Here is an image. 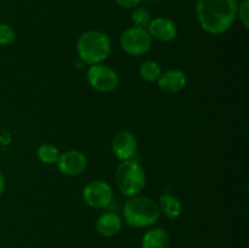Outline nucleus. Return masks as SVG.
<instances>
[{"instance_id":"6e6552de","label":"nucleus","mask_w":249,"mask_h":248,"mask_svg":"<svg viewBox=\"0 0 249 248\" xmlns=\"http://www.w3.org/2000/svg\"><path fill=\"white\" fill-rule=\"evenodd\" d=\"M56 164L62 174L68 177H78L87 169L88 159L80 151L70 150L61 153Z\"/></svg>"},{"instance_id":"a211bd4d","label":"nucleus","mask_w":249,"mask_h":248,"mask_svg":"<svg viewBox=\"0 0 249 248\" xmlns=\"http://www.w3.org/2000/svg\"><path fill=\"white\" fill-rule=\"evenodd\" d=\"M16 32L12 26L7 23H0V45L6 46L14 43Z\"/></svg>"},{"instance_id":"dca6fc26","label":"nucleus","mask_w":249,"mask_h":248,"mask_svg":"<svg viewBox=\"0 0 249 248\" xmlns=\"http://www.w3.org/2000/svg\"><path fill=\"white\" fill-rule=\"evenodd\" d=\"M36 156L39 160L45 164H55L60 157V152H58V148L51 143H41L36 148Z\"/></svg>"},{"instance_id":"f3484780","label":"nucleus","mask_w":249,"mask_h":248,"mask_svg":"<svg viewBox=\"0 0 249 248\" xmlns=\"http://www.w3.org/2000/svg\"><path fill=\"white\" fill-rule=\"evenodd\" d=\"M131 22H133L134 27H140V28H146L148 23L151 22L152 17H151L150 11L146 7L138 6L133 9V12L130 15Z\"/></svg>"},{"instance_id":"f03ea898","label":"nucleus","mask_w":249,"mask_h":248,"mask_svg":"<svg viewBox=\"0 0 249 248\" xmlns=\"http://www.w3.org/2000/svg\"><path fill=\"white\" fill-rule=\"evenodd\" d=\"M160 211L157 202L145 196L129 197L123 206V219L133 228H148L160 220Z\"/></svg>"},{"instance_id":"20e7f679","label":"nucleus","mask_w":249,"mask_h":248,"mask_svg":"<svg viewBox=\"0 0 249 248\" xmlns=\"http://www.w3.org/2000/svg\"><path fill=\"white\" fill-rule=\"evenodd\" d=\"M116 184L123 196H138L146 186L145 169L136 160H122L116 170Z\"/></svg>"},{"instance_id":"412c9836","label":"nucleus","mask_w":249,"mask_h":248,"mask_svg":"<svg viewBox=\"0 0 249 248\" xmlns=\"http://www.w3.org/2000/svg\"><path fill=\"white\" fill-rule=\"evenodd\" d=\"M5 187H6V181H5V177L2 174V172L0 170V196L4 194L5 191Z\"/></svg>"},{"instance_id":"4468645a","label":"nucleus","mask_w":249,"mask_h":248,"mask_svg":"<svg viewBox=\"0 0 249 248\" xmlns=\"http://www.w3.org/2000/svg\"><path fill=\"white\" fill-rule=\"evenodd\" d=\"M158 207L160 213L170 221L177 220L182 212V204L180 199L170 194H164L160 197Z\"/></svg>"},{"instance_id":"2eb2a0df","label":"nucleus","mask_w":249,"mask_h":248,"mask_svg":"<svg viewBox=\"0 0 249 248\" xmlns=\"http://www.w3.org/2000/svg\"><path fill=\"white\" fill-rule=\"evenodd\" d=\"M139 74L146 82H155L162 74V70H160V66L156 61L147 60L143 61L140 65V67H139Z\"/></svg>"},{"instance_id":"aec40b11","label":"nucleus","mask_w":249,"mask_h":248,"mask_svg":"<svg viewBox=\"0 0 249 248\" xmlns=\"http://www.w3.org/2000/svg\"><path fill=\"white\" fill-rule=\"evenodd\" d=\"M117 4L121 7L126 10H133L135 7L140 6V4L142 2V0H116Z\"/></svg>"},{"instance_id":"f257e3e1","label":"nucleus","mask_w":249,"mask_h":248,"mask_svg":"<svg viewBox=\"0 0 249 248\" xmlns=\"http://www.w3.org/2000/svg\"><path fill=\"white\" fill-rule=\"evenodd\" d=\"M237 10L238 0H197V21L204 32L219 35L232 27Z\"/></svg>"},{"instance_id":"ddd939ff","label":"nucleus","mask_w":249,"mask_h":248,"mask_svg":"<svg viewBox=\"0 0 249 248\" xmlns=\"http://www.w3.org/2000/svg\"><path fill=\"white\" fill-rule=\"evenodd\" d=\"M170 245V235L164 229L155 228L146 231L141 238L142 248H168Z\"/></svg>"},{"instance_id":"1a4fd4ad","label":"nucleus","mask_w":249,"mask_h":248,"mask_svg":"<svg viewBox=\"0 0 249 248\" xmlns=\"http://www.w3.org/2000/svg\"><path fill=\"white\" fill-rule=\"evenodd\" d=\"M112 151L118 159H131L138 151V140L135 135L128 130L118 131L112 140Z\"/></svg>"},{"instance_id":"39448f33","label":"nucleus","mask_w":249,"mask_h":248,"mask_svg":"<svg viewBox=\"0 0 249 248\" xmlns=\"http://www.w3.org/2000/svg\"><path fill=\"white\" fill-rule=\"evenodd\" d=\"M119 45L128 55L141 56L150 51L152 46V38L146 28L131 27L122 33Z\"/></svg>"},{"instance_id":"9d476101","label":"nucleus","mask_w":249,"mask_h":248,"mask_svg":"<svg viewBox=\"0 0 249 248\" xmlns=\"http://www.w3.org/2000/svg\"><path fill=\"white\" fill-rule=\"evenodd\" d=\"M151 38L162 43H169L177 38L178 28L174 21L168 17H156L146 27Z\"/></svg>"},{"instance_id":"7ed1b4c3","label":"nucleus","mask_w":249,"mask_h":248,"mask_svg":"<svg viewBox=\"0 0 249 248\" xmlns=\"http://www.w3.org/2000/svg\"><path fill=\"white\" fill-rule=\"evenodd\" d=\"M111 40L100 31L84 32L77 41V53L80 60L92 66L102 63L111 53Z\"/></svg>"},{"instance_id":"f8f14e48","label":"nucleus","mask_w":249,"mask_h":248,"mask_svg":"<svg viewBox=\"0 0 249 248\" xmlns=\"http://www.w3.org/2000/svg\"><path fill=\"white\" fill-rule=\"evenodd\" d=\"M95 226H96V231L101 236L112 237L122 230L123 219L121 218V215L113 213V212H106L97 218Z\"/></svg>"},{"instance_id":"9b49d317","label":"nucleus","mask_w":249,"mask_h":248,"mask_svg":"<svg viewBox=\"0 0 249 248\" xmlns=\"http://www.w3.org/2000/svg\"><path fill=\"white\" fill-rule=\"evenodd\" d=\"M158 88L168 94H177L185 89L187 84V78L182 71L169 70L162 73L157 79Z\"/></svg>"},{"instance_id":"0eeeda50","label":"nucleus","mask_w":249,"mask_h":248,"mask_svg":"<svg viewBox=\"0 0 249 248\" xmlns=\"http://www.w3.org/2000/svg\"><path fill=\"white\" fill-rule=\"evenodd\" d=\"M113 189L105 180H91L84 186L82 197L91 208H106L113 202Z\"/></svg>"},{"instance_id":"6ab92c4d","label":"nucleus","mask_w":249,"mask_h":248,"mask_svg":"<svg viewBox=\"0 0 249 248\" xmlns=\"http://www.w3.org/2000/svg\"><path fill=\"white\" fill-rule=\"evenodd\" d=\"M237 16L240 17L241 23L245 26V28L249 27V0H242L238 4Z\"/></svg>"},{"instance_id":"423d86ee","label":"nucleus","mask_w":249,"mask_h":248,"mask_svg":"<svg viewBox=\"0 0 249 248\" xmlns=\"http://www.w3.org/2000/svg\"><path fill=\"white\" fill-rule=\"evenodd\" d=\"M87 80L92 89L100 92H112L119 85V77L116 71L102 63L88 68Z\"/></svg>"}]
</instances>
